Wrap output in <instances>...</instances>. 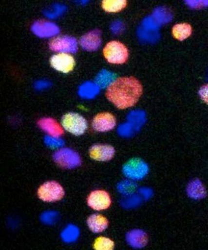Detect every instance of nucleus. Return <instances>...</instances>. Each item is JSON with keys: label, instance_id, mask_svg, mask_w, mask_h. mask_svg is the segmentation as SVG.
<instances>
[{"label": "nucleus", "instance_id": "obj_1", "mask_svg": "<svg viewBox=\"0 0 208 250\" xmlns=\"http://www.w3.org/2000/svg\"><path fill=\"white\" fill-rule=\"evenodd\" d=\"M142 93V86L133 77L118 78L108 87L107 99L118 108L132 107L139 101Z\"/></svg>", "mask_w": 208, "mask_h": 250}, {"label": "nucleus", "instance_id": "obj_2", "mask_svg": "<svg viewBox=\"0 0 208 250\" xmlns=\"http://www.w3.org/2000/svg\"><path fill=\"white\" fill-rule=\"evenodd\" d=\"M103 54L105 59L112 64L125 63L129 57L128 49L119 42L113 41L104 47Z\"/></svg>", "mask_w": 208, "mask_h": 250}, {"label": "nucleus", "instance_id": "obj_3", "mask_svg": "<svg viewBox=\"0 0 208 250\" xmlns=\"http://www.w3.org/2000/svg\"><path fill=\"white\" fill-rule=\"evenodd\" d=\"M123 173L130 180L135 181L141 180L147 176L149 167L142 159L133 158L124 165Z\"/></svg>", "mask_w": 208, "mask_h": 250}, {"label": "nucleus", "instance_id": "obj_4", "mask_svg": "<svg viewBox=\"0 0 208 250\" xmlns=\"http://www.w3.org/2000/svg\"><path fill=\"white\" fill-rule=\"evenodd\" d=\"M61 124L65 130L76 136L82 135L88 129L86 119L74 112L64 115L62 118Z\"/></svg>", "mask_w": 208, "mask_h": 250}, {"label": "nucleus", "instance_id": "obj_5", "mask_svg": "<svg viewBox=\"0 0 208 250\" xmlns=\"http://www.w3.org/2000/svg\"><path fill=\"white\" fill-rule=\"evenodd\" d=\"M54 161L60 167L74 168L81 164V159L77 152L72 149L64 148L57 150L53 155Z\"/></svg>", "mask_w": 208, "mask_h": 250}, {"label": "nucleus", "instance_id": "obj_6", "mask_svg": "<svg viewBox=\"0 0 208 250\" xmlns=\"http://www.w3.org/2000/svg\"><path fill=\"white\" fill-rule=\"evenodd\" d=\"M65 194L64 189L60 184L56 181H48L39 188L38 195L43 202H55L63 198Z\"/></svg>", "mask_w": 208, "mask_h": 250}, {"label": "nucleus", "instance_id": "obj_7", "mask_svg": "<svg viewBox=\"0 0 208 250\" xmlns=\"http://www.w3.org/2000/svg\"><path fill=\"white\" fill-rule=\"evenodd\" d=\"M49 48L52 51L65 53V54H74L77 51L78 45L76 38L69 36H61L51 41Z\"/></svg>", "mask_w": 208, "mask_h": 250}, {"label": "nucleus", "instance_id": "obj_8", "mask_svg": "<svg viewBox=\"0 0 208 250\" xmlns=\"http://www.w3.org/2000/svg\"><path fill=\"white\" fill-rule=\"evenodd\" d=\"M111 198L109 193L104 190H95L91 193L88 198L90 208L96 211L107 210L110 207Z\"/></svg>", "mask_w": 208, "mask_h": 250}, {"label": "nucleus", "instance_id": "obj_9", "mask_svg": "<svg viewBox=\"0 0 208 250\" xmlns=\"http://www.w3.org/2000/svg\"><path fill=\"white\" fill-rule=\"evenodd\" d=\"M33 33L40 38H50L57 35L60 33V28L52 21L39 20L32 24Z\"/></svg>", "mask_w": 208, "mask_h": 250}, {"label": "nucleus", "instance_id": "obj_10", "mask_svg": "<svg viewBox=\"0 0 208 250\" xmlns=\"http://www.w3.org/2000/svg\"><path fill=\"white\" fill-rule=\"evenodd\" d=\"M50 62L53 68L63 73H70L73 70L76 64L73 56L65 53L52 56Z\"/></svg>", "mask_w": 208, "mask_h": 250}, {"label": "nucleus", "instance_id": "obj_11", "mask_svg": "<svg viewBox=\"0 0 208 250\" xmlns=\"http://www.w3.org/2000/svg\"><path fill=\"white\" fill-rule=\"evenodd\" d=\"M116 125V118L109 112L98 114L93 119L92 126L97 132H108L114 129Z\"/></svg>", "mask_w": 208, "mask_h": 250}, {"label": "nucleus", "instance_id": "obj_12", "mask_svg": "<svg viewBox=\"0 0 208 250\" xmlns=\"http://www.w3.org/2000/svg\"><path fill=\"white\" fill-rule=\"evenodd\" d=\"M102 42L101 31L95 29L84 34L79 40L82 48L86 51H95L100 48Z\"/></svg>", "mask_w": 208, "mask_h": 250}, {"label": "nucleus", "instance_id": "obj_13", "mask_svg": "<svg viewBox=\"0 0 208 250\" xmlns=\"http://www.w3.org/2000/svg\"><path fill=\"white\" fill-rule=\"evenodd\" d=\"M115 150L113 146L107 145H95L89 150L91 157L95 161L107 162L113 158Z\"/></svg>", "mask_w": 208, "mask_h": 250}, {"label": "nucleus", "instance_id": "obj_14", "mask_svg": "<svg viewBox=\"0 0 208 250\" xmlns=\"http://www.w3.org/2000/svg\"><path fill=\"white\" fill-rule=\"evenodd\" d=\"M126 240L132 248L139 249L145 248L148 243V236L145 231L135 229L129 231L126 234Z\"/></svg>", "mask_w": 208, "mask_h": 250}, {"label": "nucleus", "instance_id": "obj_15", "mask_svg": "<svg viewBox=\"0 0 208 250\" xmlns=\"http://www.w3.org/2000/svg\"><path fill=\"white\" fill-rule=\"evenodd\" d=\"M38 126L49 136L59 137L63 134V128L57 122L51 118H43L38 122Z\"/></svg>", "mask_w": 208, "mask_h": 250}, {"label": "nucleus", "instance_id": "obj_16", "mask_svg": "<svg viewBox=\"0 0 208 250\" xmlns=\"http://www.w3.org/2000/svg\"><path fill=\"white\" fill-rule=\"evenodd\" d=\"M88 227L93 233L103 232L108 227V221L106 217L99 214H92L87 221Z\"/></svg>", "mask_w": 208, "mask_h": 250}, {"label": "nucleus", "instance_id": "obj_17", "mask_svg": "<svg viewBox=\"0 0 208 250\" xmlns=\"http://www.w3.org/2000/svg\"><path fill=\"white\" fill-rule=\"evenodd\" d=\"M187 193L190 198L194 200H200L207 195L206 188L199 180H194L188 184Z\"/></svg>", "mask_w": 208, "mask_h": 250}, {"label": "nucleus", "instance_id": "obj_18", "mask_svg": "<svg viewBox=\"0 0 208 250\" xmlns=\"http://www.w3.org/2000/svg\"><path fill=\"white\" fill-rule=\"evenodd\" d=\"M80 230L79 228L75 225H68L64 229L61 231L60 237L64 243L71 244L75 243L79 239Z\"/></svg>", "mask_w": 208, "mask_h": 250}, {"label": "nucleus", "instance_id": "obj_19", "mask_svg": "<svg viewBox=\"0 0 208 250\" xmlns=\"http://www.w3.org/2000/svg\"><path fill=\"white\" fill-rule=\"evenodd\" d=\"M100 92V87L95 83L86 82L82 84L79 88L78 93L81 98L86 99L94 98Z\"/></svg>", "mask_w": 208, "mask_h": 250}, {"label": "nucleus", "instance_id": "obj_20", "mask_svg": "<svg viewBox=\"0 0 208 250\" xmlns=\"http://www.w3.org/2000/svg\"><path fill=\"white\" fill-rule=\"evenodd\" d=\"M192 28L188 23H179L175 25L172 29L173 36L179 41H183L191 36Z\"/></svg>", "mask_w": 208, "mask_h": 250}, {"label": "nucleus", "instance_id": "obj_21", "mask_svg": "<svg viewBox=\"0 0 208 250\" xmlns=\"http://www.w3.org/2000/svg\"><path fill=\"white\" fill-rule=\"evenodd\" d=\"M144 199L139 194H133L126 196L121 200L120 205L125 209H133L137 208L141 206Z\"/></svg>", "mask_w": 208, "mask_h": 250}, {"label": "nucleus", "instance_id": "obj_22", "mask_svg": "<svg viewBox=\"0 0 208 250\" xmlns=\"http://www.w3.org/2000/svg\"><path fill=\"white\" fill-rule=\"evenodd\" d=\"M138 189L135 181L126 180L121 181L117 185V190L121 194L126 196L135 193Z\"/></svg>", "mask_w": 208, "mask_h": 250}, {"label": "nucleus", "instance_id": "obj_23", "mask_svg": "<svg viewBox=\"0 0 208 250\" xmlns=\"http://www.w3.org/2000/svg\"><path fill=\"white\" fill-rule=\"evenodd\" d=\"M127 5L125 0H105L102 1V7L108 12H117L122 11Z\"/></svg>", "mask_w": 208, "mask_h": 250}, {"label": "nucleus", "instance_id": "obj_24", "mask_svg": "<svg viewBox=\"0 0 208 250\" xmlns=\"http://www.w3.org/2000/svg\"><path fill=\"white\" fill-rule=\"evenodd\" d=\"M115 78L114 74L106 70H102L96 77L95 83L100 87H108L116 80Z\"/></svg>", "mask_w": 208, "mask_h": 250}, {"label": "nucleus", "instance_id": "obj_25", "mask_svg": "<svg viewBox=\"0 0 208 250\" xmlns=\"http://www.w3.org/2000/svg\"><path fill=\"white\" fill-rule=\"evenodd\" d=\"M66 10V5L57 3V4L49 6V7L45 9L43 11V14L48 18L55 19L60 17Z\"/></svg>", "mask_w": 208, "mask_h": 250}, {"label": "nucleus", "instance_id": "obj_26", "mask_svg": "<svg viewBox=\"0 0 208 250\" xmlns=\"http://www.w3.org/2000/svg\"><path fill=\"white\" fill-rule=\"evenodd\" d=\"M128 120L135 130H138L145 123V116L143 112L133 111L129 115Z\"/></svg>", "mask_w": 208, "mask_h": 250}, {"label": "nucleus", "instance_id": "obj_27", "mask_svg": "<svg viewBox=\"0 0 208 250\" xmlns=\"http://www.w3.org/2000/svg\"><path fill=\"white\" fill-rule=\"evenodd\" d=\"M93 247L97 250H113L114 248V243L110 238L101 236L95 239Z\"/></svg>", "mask_w": 208, "mask_h": 250}, {"label": "nucleus", "instance_id": "obj_28", "mask_svg": "<svg viewBox=\"0 0 208 250\" xmlns=\"http://www.w3.org/2000/svg\"><path fill=\"white\" fill-rule=\"evenodd\" d=\"M60 218L58 212L54 210H48L43 212L40 217V220L43 224L47 226H54L57 224Z\"/></svg>", "mask_w": 208, "mask_h": 250}, {"label": "nucleus", "instance_id": "obj_29", "mask_svg": "<svg viewBox=\"0 0 208 250\" xmlns=\"http://www.w3.org/2000/svg\"><path fill=\"white\" fill-rule=\"evenodd\" d=\"M44 142L46 146L52 149L61 148L64 145L63 139L49 135L45 136Z\"/></svg>", "mask_w": 208, "mask_h": 250}, {"label": "nucleus", "instance_id": "obj_30", "mask_svg": "<svg viewBox=\"0 0 208 250\" xmlns=\"http://www.w3.org/2000/svg\"><path fill=\"white\" fill-rule=\"evenodd\" d=\"M135 130L132 125L128 123L120 125L118 128L117 132L120 136L123 137H130L133 135Z\"/></svg>", "mask_w": 208, "mask_h": 250}, {"label": "nucleus", "instance_id": "obj_31", "mask_svg": "<svg viewBox=\"0 0 208 250\" xmlns=\"http://www.w3.org/2000/svg\"><path fill=\"white\" fill-rule=\"evenodd\" d=\"M138 194L140 195L144 201H148L153 195V192L150 188L142 187L138 189Z\"/></svg>", "mask_w": 208, "mask_h": 250}, {"label": "nucleus", "instance_id": "obj_32", "mask_svg": "<svg viewBox=\"0 0 208 250\" xmlns=\"http://www.w3.org/2000/svg\"><path fill=\"white\" fill-rule=\"evenodd\" d=\"M186 4L192 8H201L208 7V1H187Z\"/></svg>", "mask_w": 208, "mask_h": 250}, {"label": "nucleus", "instance_id": "obj_33", "mask_svg": "<svg viewBox=\"0 0 208 250\" xmlns=\"http://www.w3.org/2000/svg\"><path fill=\"white\" fill-rule=\"evenodd\" d=\"M124 25L122 21H115L111 25V30L114 34H119L122 32Z\"/></svg>", "mask_w": 208, "mask_h": 250}, {"label": "nucleus", "instance_id": "obj_34", "mask_svg": "<svg viewBox=\"0 0 208 250\" xmlns=\"http://www.w3.org/2000/svg\"><path fill=\"white\" fill-rule=\"evenodd\" d=\"M198 93L203 101L208 104V84L202 86Z\"/></svg>", "mask_w": 208, "mask_h": 250}, {"label": "nucleus", "instance_id": "obj_35", "mask_svg": "<svg viewBox=\"0 0 208 250\" xmlns=\"http://www.w3.org/2000/svg\"><path fill=\"white\" fill-rule=\"evenodd\" d=\"M51 85L49 81L46 80H40L35 83V88L37 90H43L48 88Z\"/></svg>", "mask_w": 208, "mask_h": 250}, {"label": "nucleus", "instance_id": "obj_36", "mask_svg": "<svg viewBox=\"0 0 208 250\" xmlns=\"http://www.w3.org/2000/svg\"><path fill=\"white\" fill-rule=\"evenodd\" d=\"M79 3H81L82 5L86 4V3L88 2V1H77Z\"/></svg>", "mask_w": 208, "mask_h": 250}]
</instances>
